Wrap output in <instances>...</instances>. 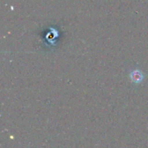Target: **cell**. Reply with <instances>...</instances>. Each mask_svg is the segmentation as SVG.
Returning <instances> with one entry per match:
<instances>
[{
  "mask_svg": "<svg viewBox=\"0 0 148 148\" xmlns=\"http://www.w3.org/2000/svg\"><path fill=\"white\" fill-rule=\"evenodd\" d=\"M130 78L132 80L136 83H140L143 81V78H144V75L143 72L138 69H135L133 72H131L130 74Z\"/></svg>",
  "mask_w": 148,
  "mask_h": 148,
  "instance_id": "cell-1",
  "label": "cell"
}]
</instances>
